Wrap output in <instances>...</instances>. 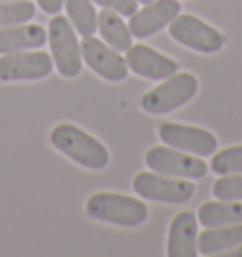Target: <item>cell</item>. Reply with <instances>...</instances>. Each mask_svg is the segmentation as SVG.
Instances as JSON below:
<instances>
[{"instance_id":"cell-1","label":"cell","mask_w":242,"mask_h":257,"mask_svg":"<svg viewBox=\"0 0 242 257\" xmlns=\"http://www.w3.org/2000/svg\"><path fill=\"white\" fill-rule=\"evenodd\" d=\"M49 140L53 148H57L68 159H72L74 163L85 169L102 170L110 163V153L106 150V146L76 125H70V123L57 125L51 131Z\"/></svg>"},{"instance_id":"cell-2","label":"cell","mask_w":242,"mask_h":257,"mask_svg":"<svg viewBox=\"0 0 242 257\" xmlns=\"http://www.w3.org/2000/svg\"><path fill=\"white\" fill-rule=\"evenodd\" d=\"M85 210L89 217L119 227H137L148 219L144 202L119 193H95L89 197Z\"/></svg>"},{"instance_id":"cell-3","label":"cell","mask_w":242,"mask_h":257,"mask_svg":"<svg viewBox=\"0 0 242 257\" xmlns=\"http://www.w3.org/2000/svg\"><path fill=\"white\" fill-rule=\"evenodd\" d=\"M48 42L57 72L65 78H76L81 72V51L70 19L53 17L48 27Z\"/></svg>"},{"instance_id":"cell-4","label":"cell","mask_w":242,"mask_h":257,"mask_svg":"<svg viewBox=\"0 0 242 257\" xmlns=\"http://www.w3.org/2000/svg\"><path fill=\"white\" fill-rule=\"evenodd\" d=\"M197 91H199V81L193 74H172L161 85L148 91L140 98V106L148 113L161 115V113L172 112L180 106L187 104L197 95Z\"/></svg>"},{"instance_id":"cell-5","label":"cell","mask_w":242,"mask_h":257,"mask_svg":"<svg viewBox=\"0 0 242 257\" xmlns=\"http://www.w3.org/2000/svg\"><path fill=\"white\" fill-rule=\"evenodd\" d=\"M133 189L146 201L178 202L189 201L195 195V184L187 178L165 176L159 172H140L133 180Z\"/></svg>"},{"instance_id":"cell-6","label":"cell","mask_w":242,"mask_h":257,"mask_svg":"<svg viewBox=\"0 0 242 257\" xmlns=\"http://www.w3.org/2000/svg\"><path fill=\"white\" fill-rule=\"evenodd\" d=\"M169 32L174 42L199 53H216L225 44V36L221 32L189 14H182L172 19Z\"/></svg>"},{"instance_id":"cell-7","label":"cell","mask_w":242,"mask_h":257,"mask_svg":"<svg viewBox=\"0 0 242 257\" xmlns=\"http://www.w3.org/2000/svg\"><path fill=\"white\" fill-rule=\"evenodd\" d=\"M55 64L46 51H14L0 57V81L44 80L53 72Z\"/></svg>"},{"instance_id":"cell-8","label":"cell","mask_w":242,"mask_h":257,"mask_svg":"<svg viewBox=\"0 0 242 257\" xmlns=\"http://www.w3.org/2000/svg\"><path fill=\"white\" fill-rule=\"evenodd\" d=\"M146 165L154 172L174 178H187V180H201L208 172V165L199 157H191L178 152L174 148L155 146L146 153Z\"/></svg>"},{"instance_id":"cell-9","label":"cell","mask_w":242,"mask_h":257,"mask_svg":"<svg viewBox=\"0 0 242 257\" xmlns=\"http://www.w3.org/2000/svg\"><path fill=\"white\" fill-rule=\"evenodd\" d=\"M80 51L85 64L106 81H121L127 78V61L117 53V49L106 46L102 40L95 36H85L80 44Z\"/></svg>"},{"instance_id":"cell-10","label":"cell","mask_w":242,"mask_h":257,"mask_svg":"<svg viewBox=\"0 0 242 257\" xmlns=\"http://www.w3.org/2000/svg\"><path fill=\"white\" fill-rule=\"evenodd\" d=\"M159 138L174 150L193 153L199 157L214 155L218 150V140L212 133L180 123H163L159 127Z\"/></svg>"},{"instance_id":"cell-11","label":"cell","mask_w":242,"mask_h":257,"mask_svg":"<svg viewBox=\"0 0 242 257\" xmlns=\"http://www.w3.org/2000/svg\"><path fill=\"white\" fill-rule=\"evenodd\" d=\"M180 12L182 6L178 0H154L131 16L129 29L137 38H150L170 25L172 19L180 16Z\"/></svg>"},{"instance_id":"cell-12","label":"cell","mask_w":242,"mask_h":257,"mask_svg":"<svg viewBox=\"0 0 242 257\" xmlns=\"http://www.w3.org/2000/svg\"><path fill=\"white\" fill-rule=\"evenodd\" d=\"M127 66H129L137 76L148 78V80H167L172 74H176L178 64L169 59V57L161 55L159 51L148 48V46H131L125 55Z\"/></svg>"},{"instance_id":"cell-13","label":"cell","mask_w":242,"mask_h":257,"mask_svg":"<svg viewBox=\"0 0 242 257\" xmlns=\"http://www.w3.org/2000/svg\"><path fill=\"white\" fill-rule=\"evenodd\" d=\"M197 216L193 212H180L169 229L167 255L197 257Z\"/></svg>"},{"instance_id":"cell-14","label":"cell","mask_w":242,"mask_h":257,"mask_svg":"<svg viewBox=\"0 0 242 257\" xmlns=\"http://www.w3.org/2000/svg\"><path fill=\"white\" fill-rule=\"evenodd\" d=\"M48 40L46 29L42 25L21 23L14 27L0 29V53H14V51H27V49L42 48Z\"/></svg>"},{"instance_id":"cell-15","label":"cell","mask_w":242,"mask_h":257,"mask_svg":"<svg viewBox=\"0 0 242 257\" xmlns=\"http://www.w3.org/2000/svg\"><path fill=\"white\" fill-rule=\"evenodd\" d=\"M242 244V223L206 229L197 238V249L202 255H218L229 248Z\"/></svg>"},{"instance_id":"cell-16","label":"cell","mask_w":242,"mask_h":257,"mask_svg":"<svg viewBox=\"0 0 242 257\" xmlns=\"http://www.w3.org/2000/svg\"><path fill=\"white\" fill-rule=\"evenodd\" d=\"M197 217L206 229L242 223V204L233 201L204 202L197 212Z\"/></svg>"},{"instance_id":"cell-17","label":"cell","mask_w":242,"mask_h":257,"mask_svg":"<svg viewBox=\"0 0 242 257\" xmlns=\"http://www.w3.org/2000/svg\"><path fill=\"white\" fill-rule=\"evenodd\" d=\"M98 31L106 44L117 51H127L133 46V32L125 21H121L119 14L112 10H102L98 14Z\"/></svg>"},{"instance_id":"cell-18","label":"cell","mask_w":242,"mask_h":257,"mask_svg":"<svg viewBox=\"0 0 242 257\" xmlns=\"http://www.w3.org/2000/svg\"><path fill=\"white\" fill-rule=\"evenodd\" d=\"M65 8L74 31L80 36H93L98 29V14L93 0H65Z\"/></svg>"},{"instance_id":"cell-19","label":"cell","mask_w":242,"mask_h":257,"mask_svg":"<svg viewBox=\"0 0 242 257\" xmlns=\"http://www.w3.org/2000/svg\"><path fill=\"white\" fill-rule=\"evenodd\" d=\"M36 14V6L31 0H6L0 2V29L31 21Z\"/></svg>"},{"instance_id":"cell-20","label":"cell","mask_w":242,"mask_h":257,"mask_svg":"<svg viewBox=\"0 0 242 257\" xmlns=\"http://www.w3.org/2000/svg\"><path fill=\"white\" fill-rule=\"evenodd\" d=\"M210 167L219 176L242 172V146H233V148H225L218 152L212 157Z\"/></svg>"},{"instance_id":"cell-21","label":"cell","mask_w":242,"mask_h":257,"mask_svg":"<svg viewBox=\"0 0 242 257\" xmlns=\"http://www.w3.org/2000/svg\"><path fill=\"white\" fill-rule=\"evenodd\" d=\"M212 193L218 201H242V174H225L218 178Z\"/></svg>"},{"instance_id":"cell-22","label":"cell","mask_w":242,"mask_h":257,"mask_svg":"<svg viewBox=\"0 0 242 257\" xmlns=\"http://www.w3.org/2000/svg\"><path fill=\"white\" fill-rule=\"evenodd\" d=\"M95 4L102 6L104 10H112L115 14H119L121 17H131L133 14H137V0H93Z\"/></svg>"},{"instance_id":"cell-23","label":"cell","mask_w":242,"mask_h":257,"mask_svg":"<svg viewBox=\"0 0 242 257\" xmlns=\"http://www.w3.org/2000/svg\"><path fill=\"white\" fill-rule=\"evenodd\" d=\"M36 2L49 16H57L61 12V8H65V0H36Z\"/></svg>"},{"instance_id":"cell-24","label":"cell","mask_w":242,"mask_h":257,"mask_svg":"<svg viewBox=\"0 0 242 257\" xmlns=\"http://www.w3.org/2000/svg\"><path fill=\"white\" fill-rule=\"evenodd\" d=\"M225 255L227 257H242V244H240V248L238 249H229Z\"/></svg>"},{"instance_id":"cell-25","label":"cell","mask_w":242,"mask_h":257,"mask_svg":"<svg viewBox=\"0 0 242 257\" xmlns=\"http://www.w3.org/2000/svg\"><path fill=\"white\" fill-rule=\"evenodd\" d=\"M137 2H140V4H150V2H154V0H137Z\"/></svg>"},{"instance_id":"cell-26","label":"cell","mask_w":242,"mask_h":257,"mask_svg":"<svg viewBox=\"0 0 242 257\" xmlns=\"http://www.w3.org/2000/svg\"><path fill=\"white\" fill-rule=\"evenodd\" d=\"M0 2H6V0H0Z\"/></svg>"}]
</instances>
